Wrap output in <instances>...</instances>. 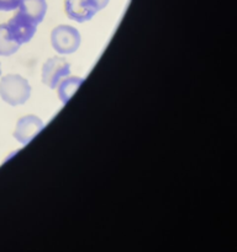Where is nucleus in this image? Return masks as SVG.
<instances>
[{
	"mask_svg": "<svg viewBox=\"0 0 237 252\" xmlns=\"http://www.w3.org/2000/svg\"><path fill=\"white\" fill-rule=\"evenodd\" d=\"M31 96L29 81L16 74L2 76L0 80V97L10 106L24 105Z\"/></svg>",
	"mask_w": 237,
	"mask_h": 252,
	"instance_id": "f257e3e1",
	"label": "nucleus"
},
{
	"mask_svg": "<svg viewBox=\"0 0 237 252\" xmlns=\"http://www.w3.org/2000/svg\"><path fill=\"white\" fill-rule=\"evenodd\" d=\"M110 0H64L67 16L73 21L85 22L94 17L98 11L106 7Z\"/></svg>",
	"mask_w": 237,
	"mask_h": 252,
	"instance_id": "f03ea898",
	"label": "nucleus"
},
{
	"mask_svg": "<svg viewBox=\"0 0 237 252\" xmlns=\"http://www.w3.org/2000/svg\"><path fill=\"white\" fill-rule=\"evenodd\" d=\"M51 43L59 54L74 53L80 46V33L74 27L61 25L54 27L51 33Z\"/></svg>",
	"mask_w": 237,
	"mask_h": 252,
	"instance_id": "7ed1b4c3",
	"label": "nucleus"
},
{
	"mask_svg": "<svg viewBox=\"0 0 237 252\" xmlns=\"http://www.w3.org/2000/svg\"><path fill=\"white\" fill-rule=\"evenodd\" d=\"M71 74V64L62 57L47 59L42 66V83L49 89H56L64 78Z\"/></svg>",
	"mask_w": 237,
	"mask_h": 252,
	"instance_id": "20e7f679",
	"label": "nucleus"
},
{
	"mask_svg": "<svg viewBox=\"0 0 237 252\" xmlns=\"http://www.w3.org/2000/svg\"><path fill=\"white\" fill-rule=\"evenodd\" d=\"M6 27L10 37L14 39V42L21 46V44L31 41L34 34L36 33L37 24H35L31 19L17 11L7 21Z\"/></svg>",
	"mask_w": 237,
	"mask_h": 252,
	"instance_id": "39448f33",
	"label": "nucleus"
},
{
	"mask_svg": "<svg viewBox=\"0 0 237 252\" xmlns=\"http://www.w3.org/2000/svg\"><path fill=\"white\" fill-rule=\"evenodd\" d=\"M44 125L42 120H40L35 115H27L20 118L16 123V128L14 130V138L21 144L26 145L31 142L42 129Z\"/></svg>",
	"mask_w": 237,
	"mask_h": 252,
	"instance_id": "423d86ee",
	"label": "nucleus"
},
{
	"mask_svg": "<svg viewBox=\"0 0 237 252\" xmlns=\"http://www.w3.org/2000/svg\"><path fill=\"white\" fill-rule=\"evenodd\" d=\"M17 11L39 25L47 12V2L46 0H19Z\"/></svg>",
	"mask_w": 237,
	"mask_h": 252,
	"instance_id": "0eeeda50",
	"label": "nucleus"
},
{
	"mask_svg": "<svg viewBox=\"0 0 237 252\" xmlns=\"http://www.w3.org/2000/svg\"><path fill=\"white\" fill-rule=\"evenodd\" d=\"M84 79L78 78V76H67L64 78L61 83L57 86V93H58L59 100L62 101V103H67L69 101V98L76 94V91L78 90L79 86L83 84Z\"/></svg>",
	"mask_w": 237,
	"mask_h": 252,
	"instance_id": "6e6552de",
	"label": "nucleus"
},
{
	"mask_svg": "<svg viewBox=\"0 0 237 252\" xmlns=\"http://www.w3.org/2000/svg\"><path fill=\"white\" fill-rule=\"evenodd\" d=\"M19 48L20 44L14 42V39L10 37L6 24H0V56L9 57L16 53Z\"/></svg>",
	"mask_w": 237,
	"mask_h": 252,
	"instance_id": "1a4fd4ad",
	"label": "nucleus"
},
{
	"mask_svg": "<svg viewBox=\"0 0 237 252\" xmlns=\"http://www.w3.org/2000/svg\"><path fill=\"white\" fill-rule=\"evenodd\" d=\"M19 0H0V11H12L17 9Z\"/></svg>",
	"mask_w": 237,
	"mask_h": 252,
	"instance_id": "9d476101",
	"label": "nucleus"
},
{
	"mask_svg": "<svg viewBox=\"0 0 237 252\" xmlns=\"http://www.w3.org/2000/svg\"><path fill=\"white\" fill-rule=\"evenodd\" d=\"M0 75H1V65H0Z\"/></svg>",
	"mask_w": 237,
	"mask_h": 252,
	"instance_id": "9b49d317",
	"label": "nucleus"
}]
</instances>
